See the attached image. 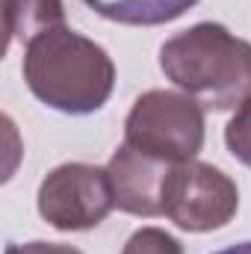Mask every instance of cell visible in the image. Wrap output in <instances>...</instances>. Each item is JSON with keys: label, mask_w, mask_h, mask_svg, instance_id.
I'll use <instances>...</instances> for the list:
<instances>
[{"label": "cell", "mask_w": 251, "mask_h": 254, "mask_svg": "<svg viewBox=\"0 0 251 254\" xmlns=\"http://www.w3.org/2000/svg\"><path fill=\"white\" fill-rule=\"evenodd\" d=\"M24 80L42 104L60 113L86 116L101 110L113 95L116 65L92 39L57 27L27 45Z\"/></svg>", "instance_id": "1"}, {"label": "cell", "mask_w": 251, "mask_h": 254, "mask_svg": "<svg viewBox=\"0 0 251 254\" xmlns=\"http://www.w3.org/2000/svg\"><path fill=\"white\" fill-rule=\"evenodd\" d=\"M166 77L204 107L231 110L251 98V45L222 24H195L160 48Z\"/></svg>", "instance_id": "2"}, {"label": "cell", "mask_w": 251, "mask_h": 254, "mask_svg": "<svg viewBox=\"0 0 251 254\" xmlns=\"http://www.w3.org/2000/svg\"><path fill=\"white\" fill-rule=\"evenodd\" d=\"M125 139L130 148L163 163H187L204 145V110L192 95L145 92L127 116Z\"/></svg>", "instance_id": "3"}, {"label": "cell", "mask_w": 251, "mask_h": 254, "mask_svg": "<svg viewBox=\"0 0 251 254\" xmlns=\"http://www.w3.org/2000/svg\"><path fill=\"white\" fill-rule=\"evenodd\" d=\"M237 184L198 160L175 163L163 184V213L184 231L204 234L228 225L237 213Z\"/></svg>", "instance_id": "4"}, {"label": "cell", "mask_w": 251, "mask_h": 254, "mask_svg": "<svg viewBox=\"0 0 251 254\" xmlns=\"http://www.w3.org/2000/svg\"><path fill=\"white\" fill-rule=\"evenodd\" d=\"M116 207L110 172L89 163H65L39 187V213L57 231H89Z\"/></svg>", "instance_id": "5"}, {"label": "cell", "mask_w": 251, "mask_h": 254, "mask_svg": "<svg viewBox=\"0 0 251 254\" xmlns=\"http://www.w3.org/2000/svg\"><path fill=\"white\" fill-rule=\"evenodd\" d=\"M110 184L113 201L119 210L133 216H160L163 213V184H166V163L148 157L130 145H122L110 160Z\"/></svg>", "instance_id": "6"}, {"label": "cell", "mask_w": 251, "mask_h": 254, "mask_svg": "<svg viewBox=\"0 0 251 254\" xmlns=\"http://www.w3.org/2000/svg\"><path fill=\"white\" fill-rule=\"evenodd\" d=\"M65 9L63 0H3V27L6 45L33 42L48 30L63 27Z\"/></svg>", "instance_id": "7"}, {"label": "cell", "mask_w": 251, "mask_h": 254, "mask_svg": "<svg viewBox=\"0 0 251 254\" xmlns=\"http://www.w3.org/2000/svg\"><path fill=\"white\" fill-rule=\"evenodd\" d=\"M198 0H86L89 9H95L101 18L130 24V27H157L181 18Z\"/></svg>", "instance_id": "8"}, {"label": "cell", "mask_w": 251, "mask_h": 254, "mask_svg": "<svg viewBox=\"0 0 251 254\" xmlns=\"http://www.w3.org/2000/svg\"><path fill=\"white\" fill-rule=\"evenodd\" d=\"M225 142H228L231 154L251 169V98L237 110L231 125L225 127Z\"/></svg>", "instance_id": "9"}, {"label": "cell", "mask_w": 251, "mask_h": 254, "mask_svg": "<svg viewBox=\"0 0 251 254\" xmlns=\"http://www.w3.org/2000/svg\"><path fill=\"white\" fill-rule=\"evenodd\" d=\"M125 254H184V249L166 231H160V228H142V231H136L127 240Z\"/></svg>", "instance_id": "10"}, {"label": "cell", "mask_w": 251, "mask_h": 254, "mask_svg": "<svg viewBox=\"0 0 251 254\" xmlns=\"http://www.w3.org/2000/svg\"><path fill=\"white\" fill-rule=\"evenodd\" d=\"M6 254H80L71 246H60V243H27V246H9Z\"/></svg>", "instance_id": "11"}, {"label": "cell", "mask_w": 251, "mask_h": 254, "mask_svg": "<svg viewBox=\"0 0 251 254\" xmlns=\"http://www.w3.org/2000/svg\"><path fill=\"white\" fill-rule=\"evenodd\" d=\"M216 254H251V243H240V246H231V249L216 252Z\"/></svg>", "instance_id": "12"}]
</instances>
